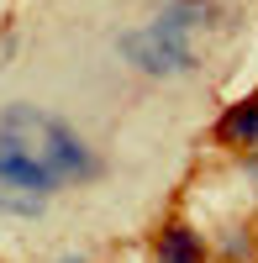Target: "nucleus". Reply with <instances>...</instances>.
I'll list each match as a JSON object with an SVG mask.
<instances>
[{
  "label": "nucleus",
  "instance_id": "nucleus-1",
  "mask_svg": "<svg viewBox=\"0 0 258 263\" xmlns=\"http://www.w3.org/2000/svg\"><path fill=\"white\" fill-rule=\"evenodd\" d=\"M0 132H11V137H27L32 153L58 174L63 184H69V179H95V158H90V147H84V137H79L69 121L48 116L42 105L11 100L6 111H0Z\"/></svg>",
  "mask_w": 258,
  "mask_h": 263
},
{
  "label": "nucleus",
  "instance_id": "nucleus-2",
  "mask_svg": "<svg viewBox=\"0 0 258 263\" xmlns=\"http://www.w3.org/2000/svg\"><path fill=\"white\" fill-rule=\"evenodd\" d=\"M121 53H126V63H137V69L153 74V79H174V74H185L190 63H195V53H190L185 37H163V32H153V27L126 32V37H121Z\"/></svg>",
  "mask_w": 258,
  "mask_h": 263
},
{
  "label": "nucleus",
  "instance_id": "nucleus-3",
  "mask_svg": "<svg viewBox=\"0 0 258 263\" xmlns=\"http://www.w3.org/2000/svg\"><path fill=\"white\" fill-rule=\"evenodd\" d=\"M0 184L32 190V195H42V200L63 190V179L32 153V142L27 137H11V132H0Z\"/></svg>",
  "mask_w": 258,
  "mask_h": 263
},
{
  "label": "nucleus",
  "instance_id": "nucleus-4",
  "mask_svg": "<svg viewBox=\"0 0 258 263\" xmlns=\"http://www.w3.org/2000/svg\"><path fill=\"white\" fill-rule=\"evenodd\" d=\"M153 258H158V263H206L211 248H206V237L190 227V221H169V227H158Z\"/></svg>",
  "mask_w": 258,
  "mask_h": 263
},
{
  "label": "nucleus",
  "instance_id": "nucleus-5",
  "mask_svg": "<svg viewBox=\"0 0 258 263\" xmlns=\"http://www.w3.org/2000/svg\"><path fill=\"white\" fill-rule=\"evenodd\" d=\"M216 142L222 147H258V95L227 105L216 121Z\"/></svg>",
  "mask_w": 258,
  "mask_h": 263
},
{
  "label": "nucleus",
  "instance_id": "nucleus-6",
  "mask_svg": "<svg viewBox=\"0 0 258 263\" xmlns=\"http://www.w3.org/2000/svg\"><path fill=\"white\" fill-rule=\"evenodd\" d=\"M216 253H222V263H253V232L248 227H227L222 232V242H216Z\"/></svg>",
  "mask_w": 258,
  "mask_h": 263
},
{
  "label": "nucleus",
  "instance_id": "nucleus-7",
  "mask_svg": "<svg viewBox=\"0 0 258 263\" xmlns=\"http://www.w3.org/2000/svg\"><path fill=\"white\" fill-rule=\"evenodd\" d=\"M0 211L6 216H42V195H32V190H16V184H0Z\"/></svg>",
  "mask_w": 258,
  "mask_h": 263
},
{
  "label": "nucleus",
  "instance_id": "nucleus-8",
  "mask_svg": "<svg viewBox=\"0 0 258 263\" xmlns=\"http://www.w3.org/2000/svg\"><path fill=\"white\" fill-rule=\"evenodd\" d=\"M243 174H248L253 190H258V147H248V153H243Z\"/></svg>",
  "mask_w": 258,
  "mask_h": 263
},
{
  "label": "nucleus",
  "instance_id": "nucleus-9",
  "mask_svg": "<svg viewBox=\"0 0 258 263\" xmlns=\"http://www.w3.org/2000/svg\"><path fill=\"white\" fill-rule=\"evenodd\" d=\"M58 263H84V258H58Z\"/></svg>",
  "mask_w": 258,
  "mask_h": 263
}]
</instances>
